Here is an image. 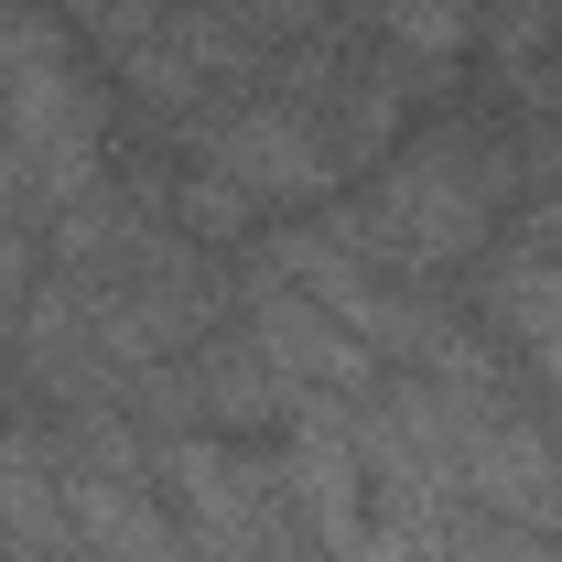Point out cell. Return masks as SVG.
Masks as SVG:
<instances>
[{
	"mask_svg": "<svg viewBox=\"0 0 562 562\" xmlns=\"http://www.w3.org/2000/svg\"><path fill=\"white\" fill-rule=\"evenodd\" d=\"M238 325H249V347L271 357V379L292 390V412L303 401H379V379H390V357L379 347H357L347 325L325 314V303H303L281 271H249L238 281Z\"/></svg>",
	"mask_w": 562,
	"mask_h": 562,
	"instance_id": "2",
	"label": "cell"
},
{
	"mask_svg": "<svg viewBox=\"0 0 562 562\" xmlns=\"http://www.w3.org/2000/svg\"><path fill=\"white\" fill-rule=\"evenodd\" d=\"M476 11H487V22H497V11H530V0H476Z\"/></svg>",
	"mask_w": 562,
	"mask_h": 562,
	"instance_id": "6",
	"label": "cell"
},
{
	"mask_svg": "<svg viewBox=\"0 0 562 562\" xmlns=\"http://www.w3.org/2000/svg\"><path fill=\"white\" fill-rule=\"evenodd\" d=\"M465 508L562 541V432L541 412H519V401L465 412Z\"/></svg>",
	"mask_w": 562,
	"mask_h": 562,
	"instance_id": "3",
	"label": "cell"
},
{
	"mask_svg": "<svg viewBox=\"0 0 562 562\" xmlns=\"http://www.w3.org/2000/svg\"><path fill=\"white\" fill-rule=\"evenodd\" d=\"M0 562H87L55 432H0Z\"/></svg>",
	"mask_w": 562,
	"mask_h": 562,
	"instance_id": "4",
	"label": "cell"
},
{
	"mask_svg": "<svg viewBox=\"0 0 562 562\" xmlns=\"http://www.w3.org/2000/svg\"><path fill=\"white\" fill-rule=\"evenodd\" d=\"M368 33H379L401 66H454V55H476L487 11H476V0H368Z\"/></svg>",
	"mask_w": 562,
	"mask_h": 562,
	"instance_id": "5",
	"label": "cell"
},
{
	"mask_svg": "<svg viewBox=\"0 0 562 562\" xmlns=\"http://www.w3.org/2000/svg\"><path fill=\"white\" fill-rule=\"evenodd\" d=\"M508 206H519V151H508V131L497 120H443V131H422V140H390L379 173L347 195L336 227H347V249L379 281L432 292V281L476 271L497 249Z\"/></svg>",
	"mask_w": 562,
	"mask_h": 562,
	"instance_id": "1",
	"label": "cell"
}]
</instances>
